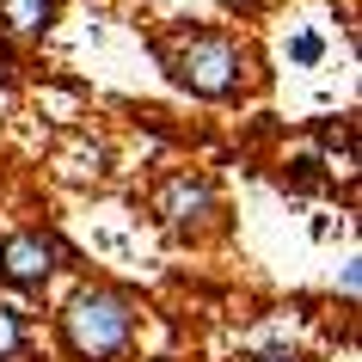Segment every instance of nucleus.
Instances as JSON below:
<instances>
[{"instance_id":"f257e3e1","label":"nucleus","mask_w":362,"mask_h":362,"mask_svg":"<svg viewBox=\"0 0 362 362\" xmlns=\"http://www.w3.org/2000/svg\"><path fill=\"white\" fill-rule=\"evenodd\" d=\"M135 307L129 288H111V283H86L74 288L56 313V338L68 350V362H123L135 344Z\"/></svg>"},{"instance_id":"f03ea898","label":"nucleus","mask_w":362,"mask_h":362,"mask_svg":"<svg viewBox=\"0 0 362 362\" xmlns=\"http://www.w3.org/2000/svg\"><path fill=\"white\" fill-rule=\"evenodd\" d=\"M160 62L191 98H209V105H228L252 86V56L228 31H185L178 43L160 49Z\"/></svg>"},{"instance_id":"7ed1b4c3","label":"nucleus","mask_w":362,"mask_h":362,"mask_svg":"<svg viewBox=\"0 0 362 362\" xmlns=\"http://www.w3.org/2000/svg\"><path fill=\"white\" fill-rule=\"evenodd\" d=\"M153 215L172 240H203L221 215V197H215V178L203 172H172L166 185L153 191Z\"/></svg>"},{"instance_id":"20e7f679","label":"nucleus","mask_w":362,"mask_h":362,"mask_svg":"<svg viewBox=\"0 0 362 362\" xmlns=\"http://www.w3.org/2000/svg\"><path fill=\"white\" fill-rule=\"evenodd\" d=\"M56 264H62V240L43 228H25L13 240H0V283L19 288V295H37L56 276Z\"/></svg>"},{"instance_id":"39448f33","label":"nucleus","mask_w":362,"mask_h":362,"mask_svg":"<svg viewBox=\"0 0 362 362\" xmlns=\"http://www.w3.org/2000/svg\"><path fill=\"white\" fill-rule=\"evenodd\" d=\"M62 0H0V31L6 37H43L56 25Z\"/></svg>"},{"instance_id":"423d86ee","label":"nucleus","mask_w":362,"mask_h":362,"mask_svg":"<svg viewBox=\"0 0 362 362\" xmlns=\"http://www.w3.org/2000/svg\"><path fill=\"white\" fill-rule=\"evenodd\" d=\"M31 350V332H25V313L13 301H0V362H25Z\"/></svg>"},{"instance_id":"0eeeda50","label":"nucleus","mask_w":362,"mask_h":362,"mask_svg":"<svg viewBox=\"0 0 362 362\" xmlns=\"http://www.w3.org/2000/svg\"><path fill=\"white\" fill-rule=\"evenodd\" d=\"M283 185H288L295 197H313V191H325L320 153H295V160H288V172H283Z\"/></svg>"},{"instance_id":"6e6552de","label":"nucleus","mask_w":362,"mask_h":362,"mask_svg":"<svg viewBox=\"0 0 362 362\" xmlns=\"http://www.w3.org/2000/svg\"><path fill=\"white\" fill-rule=\"evenodd\" d=\"M320 56H325V37H320V31H295V37H288V62H295V68H313Z\"/></svg>"},{"instance_id":"1a4fd4ad","label":"nucleus","mask_w":362,"mask_h":362,"mask_svg":"<svg viewBox=\"0 0 362 362\" xmlns=\"http://www.w3.org/2000/svg\"><path fill=\"white\" fill-rule=\"evenodd\" d=\"M252 362H307L301 350H264V356H252Z\"/></svg>"},{"instance_id":"9d476101","label":"nucleus","mask_w":362,"mask_h":362,"mask_svg":"<svg viewBox=\"0 0 362 362\" xmlns=\"http://www.w3.org/2000/svg\"><path fill=\"white\" fill-rule=\"evenodd\" d=\"M221 6H228V13H258L264 0H221Z\"/></svg>"},{"instance_id":"9b49d317","label":"nucleus","mask_w":362,"mask_h":362,"mask_svg":"<svg viewBox=\"0 0 362 362\" xmlns=\"http://www.w3.org/2000/svg\"><path fill=\"white\" fill-rule=\"evenodd\" d=\"M0 80H13V49L0 43Z\"/></svg>"}]
</instances>
